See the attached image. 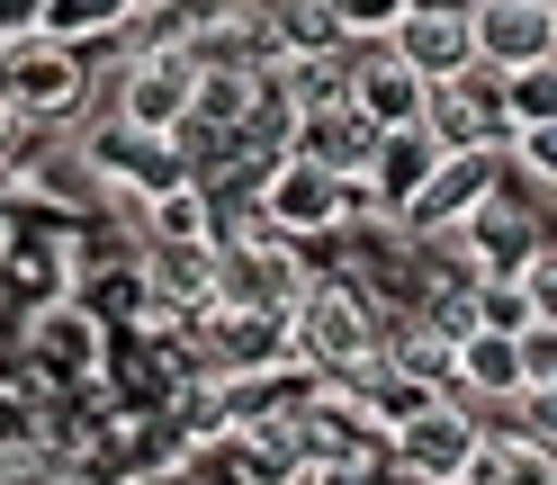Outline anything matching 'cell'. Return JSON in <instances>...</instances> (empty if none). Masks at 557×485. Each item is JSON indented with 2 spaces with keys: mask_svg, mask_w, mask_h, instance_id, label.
Here are the masks:
<instances>
[{
  "mask_svg": "<svg viewBox=\"0 0 557 485\" xmlns=\"http://www.w3.org/2000/svg\"><path fill=\"white\" fill-rule=\"evenodd\" d=\"M377 341H387V324L351 279H306V297L288 306V360H306L324 387H360L377 369Z\"/></svg>",
  "mask_w": 557,
  "mask_h": 485,
  "instance_id": "obj_1",
  "label": "cell"
},
{
  "mask_svg": "<svg viewBox=\"0 0 557 485\" xmlns=\"http://www.w3.org/2000/svg\"><path fill=\"white\" fill-rule=\"evenodd\" d=\"M306 297V261L288 234H216V261H207V306L216 315H278Z\"/></svg>",
  "mask_w": 557,
  "mask_h": 485,
  "instance_id": "obj_2",
  "label": "cell"
},
{
  "mask_svg": "<svg viewBox=\"0 0 557 485\" xmlns=\"http://www.w3.org/2000/svg\"><path fill=\"white\" fill-rule=\"evenodd\" d=\"M468 449H476V413L449 396V387H432V396H413L396 423H387V440H377V459H387L405 485H459V468H468Z\"/></svg>",
  "mask_w": 557,
  "mask_h": 485,
  "instance_id": "obj_3",
  "label": "cell"
},
{
  "mask_svg": "<svg viewBox=\"0 0 557 485\" xmlns=\"http://www.w3.org/2000/svg\"><path fill=\"white\" fill-rule=\"evenodd\" d=\"M252 216H261V234L315 242L333 225H351V181L324 171V162H306V153H270L261 181H252Z\"/></svg>",
  "mask_w": 557,
  "mask_h": 485,
  "instance_id": "obj_4",
  "label": "cell"
},
{
  "mask_svg": "<svg viewBox=\"0 0 557 485\" xmlns=\"http://www.w3.org/2000/svg\"><path fill=\"white\" fill-rule=\"evenodd\" d=\"M540 242H548V189L512 181V171H495V189L449 225V252L468 270H512L521 252H540Z\"/></svg>",
  "mask_w": 557,
  "mask_h": 485,
  "instance_id": "obj_5",
  "label": "cell"
},
{
  "mask_svg": "<svg viewBox=\"0 0 557 485\" xmlns=\"http://www.w3.org/2000/svg\"><path fill=\"white\" fill-rule=\"evenodd\" d=\"M0 90H10L18 117H73L90 90V63L73 37H46V27H10L0 37Z\"/></svg>",
  "mask_w": 557,
  "mask_h": 485,
  "instance_id": "obj_6",
  "label": "cell"
},
{
  "mask_svg": "<svg viewBox=\"0 0 557 485\" xmlns=\"http://www.w3.org/2000/svg\"><path fill=\"white\" fill-rule=\"evenodd\" d=\"M82 162H90L99 198H153V189H171V181H189V145H181V135L126 126V117L90 126V135H82Z\"/></svg>",
  "mask_w": 557,
  "mask_h": 485,
  "instance_id": "obj_7",
  "label": "cell"
},
{
  "mask_svg": "<svg viewBox=\"0 0 557 485\" xmlns=\"http://www.w3.org/2000/svg\"><path fill=\"white\" fill-rule=\"evenodd\" d=\"M189 99H198V54L181 37H153L145 54H126V73H117V117L126 126H181L189 117Z\"/></svg>",
  "mask_w": 557,
  "mask_h": 485,
  "instance_id": "obj_8",
  "label": "cell"
},
{
  "mask_svg": "<svg viewBox=\"0 0 557 485\" xmlns=\"http://www.w3.org/2000/svg\"><path fill=\"white\" fill-rule=\"evenodd\" d=\"M495 171H504L495 145H441L432 171H423V189L405 198V216H396V225H405V234H449L485 189H495Z\"/></svg>",
  "mask_w": 557,
  "mask_h": 485,
  "instance_id": "obj_9",
  "label": "cell"
},
{
  "mask_svg": "<svg viewBox=\"0 0 557 485\" xmlns=\"http://www.w3.org/2000/svg\"><path fill=\"white\" fill-rule=\"evenodd\" d=\"M342 73H351V109L369 117V126H413L423 117V73L387 46V27L377 37H342Z\"/></svg>",
  "mask_w": 557,
  "mask_h": 485,
  "instance_id": "obj_10",
  "label": "cell"
},
{
  "mask_svg": "<svg viewBox=\"0 0 557 485\" xmlns=\"http://www.w3.org/2000/svg\"><path fill=\"white\" fill-rule=\"evenodd\" d=\"M468 54L485 73L557 54V0H468Z\"/></svg>",
  "mask_w": 557,
  "mask_h": 485,
  "instance_id": "obj_11",
  "label": "cell"
},
{
  "mask_svg": "<svg viewBox=\"0 0 557 485\" xmlns=\"http://www.w3.org/2000/svg\"><path fill=\"white\" fill-rule=\"evenodd\" d=\"M387 46L413 63L423 82H449V73H468V10H432V0H405V10L387 18Z\"/></svg>",
  "mask_w": 557,
  "mask_h": 485,
  "instance_id": "obj_12",
  "label": "cell"
},
{
  "mask_svg": "<svg viewBox=\"0 0 557 485\" xmlns=\"http://www.w3.org/2000/svg\"><path fill=\"white\" fill-rule=\"evenodd\" d=\"M369 145H377V126L351 109V99H324V109H297V117H288V153H306V162L342 171V181H360Z\"/></svg>",
  "mask_w": 557,
  "mask_h": 485,
  "instance_id": "obj_13",
  "label": "cell"
},
{
  "mask_svg": "<svg viewBox=\"0 0 557 485\" xmlns=\"http://www.w3.org/2000/svg\"><path fill=\"white\" fill-rule=\"evenodd\" d=\"M459 485H557V449L548 440H504V432H476Z\"/></svg>",
  "mask_w": 557,
  "mask_h": 485,
  "instance_id": "obj_14",
  "label": "cell"
},
{
  "mask_svg": "<svg viewBox=\"0 0 557 485\" xmlns=\"http://www.w3.org/2000/svg\"><path fill=\"white\" fill-rule=\"evenodd\" d=\"M27 341H37V360L54 377H90L99 369V315H90V306H46Z\"/></svg>",
  "mask_w": 557,
  "mask_h": 485,
  "instance_id": "obj_15",
  "label": "cell"
},
{
  "mask_svg": "<svg viewBox=\"0 0 557 485\" xmlns=\"http://www.w3.org/2000/svg\"><path fill=\"white\" fill-rule=\"evenodd\" d=\"M495 99L512 126H548L557 117V63H512V73H495Z\"/></svg>",
  "mask_w": 557,
  "mask_h": 485,
  "instance_id": "obj_16",
  "label": "cell"
},
{
  "mask_svg": "<svg viewBox=\"0 0 557 485\" xmlns=\"http://www.w3.org/2000/svg\"><path fill=\"white\" fill-rule=\"evenodd\" d=\"M135 18V0H37V27L46 37H109V27H126Z\"/></svg>",
  "mask_w": 557,
  "mask_h": 485,
  "instance_id": "obj_17",
  "label": "cell"
},
{
  "mask_svg": "<svg viewBox=\"0 0 557 485\" xmlns=\"http://www.w3.org/2000/svg\"><path fill=\"white\" fill-rule=\"evenodd\" d=\"M504 171L531 181V189H557V117L548 126H512L504 135Z\"/></svg>",
  "mask_w": 557,
  "mask_h": 485,
  "instance_id": "obj_18",
  "label": "cell"
},
{
  "mask_svg": "<svg viewBox=\"0 0 557 485\" xmlns=\"http://www.w3.org/2000/svg\"><path fill=\"white\" fill-rule=\"evenodd\" d=\"M396 10H405V0H324V18L342 27V37H377Z\"/></svg>",
  "mask_w": 557,
  "mask_h": 485,
  "instance_id": "obj_19",
  "label": "cell"
},
{
  "mask_svg": "<svg viewBox=\"0 0 557 485\" xmlns=\"http://www.w3.org/2000/svg\"><path fill=\"white\" fill-rule=\"evenodd\" d=\"M18 126H27V117L10 109V90H0V162H10V145H18Z\"/></svg>",
  "mask_w": 557,
  "mask_h": 485,
  "instance_id": "obj_20",
  "label": "cell"
},
{
  "mask_svg": "<svg viewBox=\"0 0 557 485\" xmlns=\"http://www.w3.org/2000/svg\"><path fill=\"white\" fill-rule=\"evenodd\" d=\"M396 485H405V476H396Z\"/></svg>",
  "mask_w": 557,
  "mask_h": 485,
  "instance_id": "obj_21",
  "label": "cell"
}]
</instances>
